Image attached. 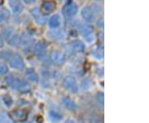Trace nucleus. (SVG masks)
<instances>
[{
    "instance_id": "f257e3e1",
    "label": "nucleus",
    "mask_w": 149,
    "mask_h": 123,
    "mask_svg": "<svg viewBox=\"0 0 149 123\" xmlns=\"http://www.w3.org/2000/svg\"><path fill=\"white\" fill-rule=\"evenodd\" d=\"M5 83L12 89L22 93H28L31 90V85L27 81L13 75H8L6 77Z\"/></svg>"
},
{
    "instance_id": "f03ea898",
    "label": "nucleus",
    "mask_w": 149,
    "mask_h": 123,
    "mask_svg": "<svg viewBox=\"0 0 149 123\" xmlns=\"http://www.w3.org/2000/svg\"><path fill=\"white\" fill-rule=\"evenodd\" d=\"M78 31L80 32V36L84 38L87 43H93L95 40V34L94 32V29L91 24L82 23L78 27Z\"/></svg>"
},
{
    "instance_id": "7ed1b4c3",
    "label": "nucleus",
    "mask_w": 149,
    "mask_h": 123,
    "mask_svg": "<svg viewBox=\"0 0 149 123\" xmlns=\"http://www.w3.org/2000/svg\"><path fill=\"white\" fill-rule=\"evenodd\" d=\"M30 15L34 21L39 26H43L47 23L48 15L43 13L40 9V7H33L30 9Z\"/></svg>"
},
{
    "instance_id": "20e7f679",
    "label": "nucleus",
    "mask_w": 149,
    "mask_h": 123,
    "mask_svg": "<svg viewBox=\"0 0 149 123\" xmlns=\"http://www.w3.org/2000/svg\"><path fill=\"white\" fill-rule=\"evenodd\" d=\"M62 86L66 91L71 93H77L79 91V86L74 76L66 75L62 80Z\"/></svg>"
},
{
    "instance_id": "39448f33",
    "label": "nucleus",
    "mask_w": 149,
    "mask_h": 123,
    "mask_svg": "<svg viewBox=\"0 0 149 123\" xmlns=\"http://www.w3.org/2000/svg\"><path fill=\"white\" fill-rule=\"evenodd\" d=\"M78 12H79V7L77 5V3L72 0L67 1L62 8L63 14L68 18L74 17L78 13Z\"/></svg>"
},
{
    "instance_id": "423d86ee",
    "label": "nucleus",
    "mask_w": 149,
    "mask_h": 123,
    "mask_svg": "<svg viewBox=\"0 0 149 123\" xmlns=\"http://www.w3.org/2000/svg\"><path fill=\"white\" fill-rule=\"evenodd\" d=\"M80 16L82 19L85 21L87 24H93L97 20V16L95 14V12L92 11L90 6H84L81 11H80Z\"/></svg>"
},
{
    "instance_id": "0eeeda50",
    "label": "nucleus",
    "mask_w": 149,
    "mask_h": 123,
    "mask_svg": "<svg viewBox=\"0 0 149 123\" xmlns=\"http://www.w3.org/2000/svg\"><path fill=\"white\" fill-rule=\"evenodd\" d=\"M49 59L53 64L56 65V66H61L65 63L66 56L63 52L57 50H54L50 53Z\"/></svg>"
},
{
    "instance_id": "6e6552de",
    "label": "nucleus",
    "mask_w": 149,
    "mask_h": 123,
    "mask_svg": "<svg viewBox=\"0 0 149 123\" xmlns=\"http://www.w3.org/2000/svg\"><path fill=\"white\" fill-rule=\"evenodd\" d=\"M8 64L11 68L13 70H23L25 69V62L22 56L18 54H13V55L11 57L8 61Z\"/></svg>"
},
{
    "instance_id": "1a4fd4ad",
    "label": "nucleus",
    "mask_w": 149,
    "mask_h": 123,
    "mask_svg": "<svg viewBox=\"0 0 149 123\" xmlns=\"http://www.w3.org/2000/svg\"><path fill=\"white\" fill-rule=\"evenodd\" d=\"M47 50V46L46 43L44 41H38L33 45L32 51L38 59H43L46 58Z\"/></svg>"
},
{
    "instance_id": "9d476101",
    "label": "nucleus",
    "mask_w": 149,
    "mask_h": 123,
    "mask_svg": "<svg viewBox=\"0 0 149 123\" xmlns=\"http://www.w3.org/2000/svg\"><path fill=\"white\" fill-rule=\"evenodd\" d=\"M9 116L15 122H23L27 121L28 114L27 111H25L24 109L17 108L15 110H13L9 114Z\"/></svg>"
},
{
    "instance_id": "9b49d317",
    "label": "nucleus",
    "mask_w": 149,
    "mask_h": 123,
    "mask_svg": "<svg viewBox=\"0 0 149 123\" xmlns=\"http://www.w3.org/2000/svg\"><path fill=\"white\" fill-rule=\"evenodd\" d=\"M8 7L10 12L14 15H20L24 11V4L22 0H8Z\"/></svg>"
},
{
    "instance_id": "f8f14e48",
    "label": "nucleus",
    "mask_w": 149,
    "mask_h": 123,
    "mask_svg": "<svg viewBox=\"0 0 149 123\" xmlns=\"http://www.w3.org/2000/svg\"><path fill=\"white\" fill-rule=\"evenodd\" d=\"M34 39L32 36L27 32H24L20 35V46L23 50H27L30 49V47L33 45Z\"/></svg>"
},
{
    "instance_id": "ddd939ff",
    "label": "nucleus",
    "mask_w": 149,
    "mask_h": 123,
    "mask_svg": "<svg viewBox=\"0 0 149 123\" xmlns=\"http://www.w3.org/2000/svg\"><path fill=\"white\" fill-rule=\"evenodd\" d=\"M50 29H58L62 24V18L61 16L58 13H55L53 15L48 17L47 23Z\"/></svg>"
},
{
    "instance_id": "4468645a",
    "label": "nucleus",
    "mask_w": 149,
    "mask_h": 123,
    "mask_svg": "<svg viewBox=\"0 0 149 123\" xmlns=\"http://www.w3.org/2000/svg\"><path fill=\"white\" fill-rule=\"evenodd\" d=\"M56 3L53 0H44L40 7L41 11L47 15L53 12L56 10Z\"/></svg>"
},
{
    "instance_id": "2eb2a0df",
    "label": "nucleus",
    "mask_w": 149,
    "mask_h": 123,
    "mask_svg": "<svg viewBox=\"0 0 149 123\" xmlns=\"http://www.w3.org/2000/svg\"><path fill=\"white\" fill-rule=\"evenodd\" d=\"M47 36L49 39L52 41H61L65 37V33L61 29H51L47 33Z\"/></svg>"
},
{
    "instance_id": "dca6fc26",
    "label": "nucleus",
    "mask_w": 149,
    "mask_h": 123,
    "mask_svg": "<svg viewBox=\"0 0 149 123\" xmlns=\"http://www.w3.org/2000/svg\"><path fill=\"white\" fill-rule=\"evenodd\" d=\"M70 47L72 49V50L74 51V52H79V53H81V52H84L85 50V48H86V46L84 41H82L81 40H74L72 41L71 43H70Z\"/></svg>"
},
{
    "instance_id": "f3484780",
    "label": "nucleus",
    "mask_w": 149,
    "mask_h": 123,
    "mask_svg": "<svg viewBox=\"0 0 149 123\" xmlns=\"http://www.w3.org/2000/svg\"><path fill=\"white\" fill-rule=\"evenodd\" d=\"M10 17L11 12L8 8H0V25L6 24L9 21Z\"/></svg>"
},
{
    "instance_id": "a211bd4d",
    "label": "nucleus",
    "mask_w": 149,
    "mask_h": 123,
    "mask_svg": "<svg viewBox=\"0 0 149 123\" xmlns=\"http://www.w3.org/2000/svg\"><path fill=\"white\" fill-rule=\"evenodd\" d=\"M14 33H15V30L13 27L11 26H7L3 28L2 32H1V36L3 38V40H6L8 41L14 35Z\"/></svg>"
},
{
    "instance_id": "6ab92c4d",
    "label": "nucleus",
    "mask_w": 149,
    "mask_h": 123,
    "mask_svg": "<svg viewBox=\"0 0 149 123\" xmlns=\"http://www.w3.org/2000/svg\"><path fill=\"white\" fill-rule=\"evenodd\" d=\"M61 101H62L63 105L70 111H74L76 109V103L71 98H70L68 97H64L61 99Z\"/></svg>"
},
{
    "instance_id": "aec40b11",
    "label": "nucleus",
    "mask_w": 149,
    "mask_h": 123,
    "mask_svg": "<svg viewBox=\"0 0 149 123\" xmlns=\"http://www.w3.org/2000/svg\"><path fill=\"white\" fill-rule=\"evenodd\" d=\"M26 77L27 78L28 80L33 83H37L39 81V75H37V72L33 69H27L25 72Z\"/></svg>"
},
{
    "instance_id": "412c9836",
    "label": "nucleus",
    "mask_w": 149,
    "mask_h": 123,
    "mask_svg": "<svg viewBox=\"0 0 149 123\" xmlns=\"http://www.w3.org/2000/svg\"><path fill=\"white\" fill-rule=\"evenodd\" d=\"M13 52L11 50H0V60L2 62L3 61H9L11 57L13 55Z\"/></svg>"
},
{
    "instance_id": "4be33fe9",
    "label": "nucleus",
    "mask_w": 149,
    "mask_h": 123,
    "mask_svg": "<svg viewBox=\"0 0 149 123\" xmlns=\"http://www.w3.org/2000/svg\"><path fill=\"white\" fill-rule=\"evenodd\" d=\"M8 45L13 47H19L20 46V35L17 33H14V35L8 41Z\"/></svg>"
},
{
    "instance_id": "5701e85b",
    "label": "nucleus",
    "mask_w": 149,
    "mask_h": 123,
    "mask_svg": "<svg viewBox=\"0 0 149 123\" xmlns=\"http://www.w3.org/2000/svg\"><path fill=\"white\" fill-rule=\"evenodd\" d=\"M92 55L94 58L97 59H104V49L101 48L100 46H97L92 50Z\"/></svg>"
},
{
    "instance_id": "b1692460",
    "label": "nucleus",
    "mask_w": 149,
    "mask_h": 123,
    "mask_svg": "<svg viewBox=\"0 0 149 123\" xmlns=\"http://www.w3.org/2000/svg\"><path fill=\"white\" fill-rule=\"evenodd\" d=\"M0 123H16L9 116V114L0 112Z\"/></svg>"
},
{
    "instance_id": "393cba45",
    "label": "nucleus",
    "mask_w": 149,
    "mask_h": 123,
    "mask_svg": "<svg viewBox=\"0 0 149 123\" xmlns=\"http://www.w3.org/2000/svg\"><path fill=\"white\" fill-rule=\"evenodd\" d=\"M2 100H3V103L5 104V106H7L8 107H10L13 105V99L8 94H4L2 97Z\"/></svg>"
},
{
    "instance_id": "a878e982",
    "label": "nucleus",
    "mask_w": 149,
    "mask_h": 123,
    "mask_svg": "<svg viewBox=\"0 0 149 123\" xmlns=\"http://www.w3.org/2000/svg\"><path fill=\"white\" fill-rule=\"evenodd\" d=\"M49 117L50 119L52 121V122H58L60 121L61 118H62V116L58 113L57 112H56V111H50L49 112Z\"/></svg>"
},
{
    "instance_id": "bb28decb",
    "label": "nucleus",
    "mask_w": 149,
    "mask_h": 123,
    "mask_svg": "<svg viewBox=\"0 0 149 123\" xmlns=\"http://www.w3.org/2000/svg\"><path fill=\"white\" fill-rule=\"evenodd\" d=\"M90 7H91V8L92 9V11L95 12V14L96 16L101 14L102 8L100 5H99V4H97V3H93L92 5H90Z\"/></svg>"
},
{
    "instance_id": "cd10ccee",
    "label": "nucleus",
    "mask_w": 149,
    "mask_h": 123,
    "mask_svg": "<svg viewBox=\"0 0 149 123\" xmlns=\"http://www.w3.org/2000/svg\"><path fill=\"white\" fill-rule=\"evenodd\" d=\"M8 73V67L4 62H0V76H4Z\"/></svg>"
},
{
    "instance_id": "c85d7f7f",
    "label": "nucleus",
    "mask_w": 149,
    "mask_h": 123,
    "mask_svg": "<svg viewBox=\"0 0 149 123\" xmlns=\"http://www.w3.org/2000/svg\"><path fill=\"white\" fill-rule=\"evenodd\" d=\"M96 99H97V102L98 103L102 106V107H104V93H97V95H96Z\"/></svg>"
},
{
    "instance_id": "c756f323",
    "label": "nucleus",
    "mask_w": 149,
    "mask_h": 123,
    "mask_svg": "<svg viewBox=\"0 0 149 123\" xmlns=\"http://www.w3.org/2000/svg\"><path fill=\"white\" fill-rule=\"evenodd\" d=\"M96 23V26L99 27V28H100V29H103L104 28V18L103 17H100L98 20H96L95 21Z\"/></svg>"
},
{
    "instance_id": "7c9ffc66",
    "label": "nucleus",
    "mask_w": 149,
    "mask_h": 123,
    "mask_svg": "<svg viewBox=\"0 0 149 123\" xmlns=\"http://www.w3.org/2000/svg\"><path fill=\"white\" fill-rule=\"evenodd\" d=\"M37 0H22V2L23 3V4L26 5H31V4H34Z\"/></svg>"
},
{
    "instance_id": "2f4dec72",
    "label": "nucleus",
    "mask_w": 149,
    "mask_h": 123,
    "mask_svg": "<svg viewBox=\"0 0 149 123\" xmlns=\"http://www.w3.org/2000/svg\"><path fill=\"white\" fill-rule=\"evenodd\" d=\"M3 46H4V40H3V38L2 37V36L0 34V49L3 48Z\"/></svg>"
},
{
    "instance_id": "473e14b6",
    "label": "nucleus",
    "mask_w": 149,
    "mask_h": 123,
    "mask_svg": "<svg viewBox=\"0 0 149 123\" xmlns=\"http://www.w3.org/2000/svg\"><path fill=\"white\" fill-rule=\"evenodd\" d=\"M64 123H76L73 120H67V121H65Z\"/></svg>"
},
{
    "instance_id": "72a5a7b5",
    "label": "nucleus",
    "mask_w": 149,
    "mask_h": 123,
    "mask_svg": "<svg viewBox=\"0 0 149 123\" xmlns=\"http://www.w3.org/2000/svg\"><path fill=\"white\" fill-rule=\"evenodd\" d=\"M95 1H100V0H95Z\"/></svg>"
}]
</instances>
